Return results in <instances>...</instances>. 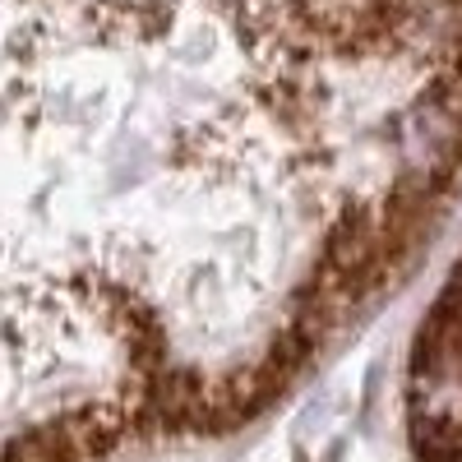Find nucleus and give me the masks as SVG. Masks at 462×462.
<instances>
[{
    "label": "nucleus",
    "mask_w": 462,
    "mask_h": 462,
    "mask_svg": "<svg viewBox=\"0 0 462 462\" xmlns=\"http://www.w3.org/2000/svg\"><path fill=\"white\" fill-rule=\"evenodd\" d=\"M444 300L462 305V259H457V268H453V278H448V287H444Z\"/></svg>",
    "instance_id": "nucleus-1"
}]
</instances>
